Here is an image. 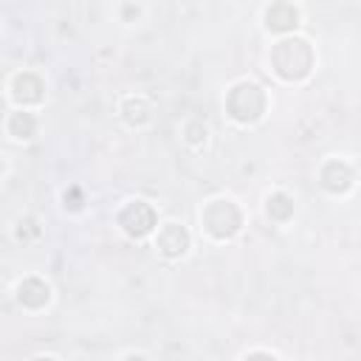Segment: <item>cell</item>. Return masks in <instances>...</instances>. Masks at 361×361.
<instances>
[{"label": "cell", "instance_id": "obj_9", "mask_svg": "<svg viewBox=\"0 0 361 361\" xmlns=\"http://www.w3.org/2000/svg\"><path fill=\"white\" fill-rule=\"evenodd\" d=\"M290 209H293V206H290V200H288L285 195H274V197L268 200V212L276 214V217H288Z\"/></svg>", "mask_w": 361, "mask_h": 361}, {"label": "cell", "instance_id": "obj_7", "mask_svg": "<svg viewBox=\"0 0 361 361\" xmlns=\"http://www.w3.org/2000/svg\"><path fill=\"white\" fill-rule=\"evenodd\" d=\"M20 299L31 307H39L45 299H48V285H42L39 279H25L20 285Z\"/></svg>", "mask_w": 361, "mask_h": 361}, {"label": "cell", "instance_id": "obj_6", "mask_svg": "<svg viewBox=\"0 0 361 361\" xmlns=\"http://www.w3.org/2000/svg\"><path fill=\"white\" fill-rule=\"evenodd\" d=\"M268 25L276 28V31H285V28L296 25V8L288 6V3H276V6L268 11Z\"/></svg>", "mask_w": 361, "mask_h": 361}, {"label": "cell", "instance_id": "obj_4", "mask_svg": "<svg viewBox=\"0 0 361 361\" xmlns=\"http://www.w3.org/2000/svg\"><path fill=\"white\" fill-rule=\"evenodd\" d=\"M152 223H155V214H152V209H149L147 203H133V206H127V209L121 212V226H124L130 234H135V237L147 234V231L152 228Z\"/></svg>", "mask_w": 361, "mask_h": 361}, {"label": "cell", "instance_id": "obj_5", "mask_svg": "<svg viewBox=\"0 0 361 361\" xmlns=\"http://www.w3.org/2000/svg\"><path fill=\"white\" fill-rule=\"evenodd\" d=\"M186 231L180 228V226H166L161 234H158V248L164 251V254H169V257H178V254H183V248H186Z\"/></svg>", "mask_w": 361, "mask_h": 361}, {"label": "cell", "instance_id": "obj_8", "mask_svg": "<svg viewBox=\"0 0 361 361\" xmlns=\"http://www.w3.org/2000/svg\"><path fill=\"white\" fill-rule=\"evenodd\" d=\"M8 130L25 138V135H31V130H34V121H31V116H25V113H17V116L11 118V124H8Z\"/></svg>", "mask_w": 361, "mask_h": 361}, {"label": "cell", "instance_id": "obj_1", "mask_svg": "<svg viewBox=\"0 0 361 361\" xmlns=\"http://www.w3.org/2000/svg\"><path fill=\"white\" fill-rule=\"evenodd\" d=\"M274 65L285 79H299L310 68V48L302 39H282L274 51Z\"/></svg>", "mask_w": 361, "mask_h": 361}, {"label": "cell", "instance_id": "obj_3", "mask_svg": "<svg viewBox=\"0 0 361 361\" xmlns=\"http://www.w3.org/2000/svg\"><path fill=\"white\" fill-rule=\"evenodd\" d=\"M203 220H206V228H209L214 237H228V234L240 226L237 209H234L231 203H223V200H214V203L206 209Z\"/></svg>", "mask_w": 361, "mask_h": 361}, {"label": "cell", "instance_id": "obj_2", "mask_svg": "<svg viewBox=\"0 0 361 361\" xmlns=\"http://www.w3.org/2000/svg\"><path fill=\"white\" fill-rule=\"evenodd\" d=\"M228 107H231L234 118H240V121L257 118L262 113V93H259V87L257 85H240V87H234L231 96H228Z\"/></svg>", "mask_w": 361, "mask_h": 361}]
</instances>
